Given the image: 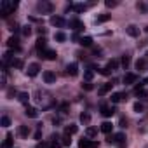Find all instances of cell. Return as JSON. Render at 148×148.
<instances>
[{"label":"cell","mask_w":148,"mask_h":148,"mask_svg":"<svg viewBox=\"0 0 148 148\" xmlns=\"http://www.w3.org/2000/svg\"><path fill=\"white\" fill-rule=\"evenodd\" d=\"M25 115H26V117H30V119H37V117H38V110H37V108H33V106H26Z\"/></svg>","instance_id":"cell-20"},{"label":"cell","mask_w":148,"mask_h":148,"mask_svg":"<svg viewBox=\"0 0 148 148\" xmlns=\"http://www.w3.org/2000/svg\"><path fill=\"white\" fill-rule=\"evenodd\" d=\"M78 146H80V148H98V143H96V141H91V139H87V138H82V139L78 141Z\"/></svg>","instance_id":"cell-4"},{"label":"cell","mask_w":148,"mask_h":148,"mask_svg":"<svg viewBox=\"0 0 148 148\" xmlns=\"http://www.w3.org/2000/svg\"><path fill=\"white\" fill-rule=\"evenodd\" d=\"M112 127H113L112 122H103V124H101V131H103L104 134H110V133H112Z\"/></svg>","instance_id":"cell-25"},{"label":"cell","mask_w":148,"mask_h":148,"mask_svg":"<svg viewBox=\"0 0 148 148\" xmlns=\"http://www.w3.org/2000/svg\"><path fill=\"white\" fill-rule=\"evenodd\" d=\"M66 73L72 75V77L78 75V65H77V63H70V65L66 66Z\"/></svg>","instance_id":"cell-15"},{"label":"cell","mask_w":148,"mask_h":148,"mask_svg":"<svg viewBox=\"0 0 148 148\" xmlns=\"http://www.w3.org/2000/svg\"><path fill=\"white\" fill-rule=\"evenodd\" d=\"M138 96H141V98H148V91H146V89H143V91H139V92H138Z\"/></svg>","instance_id":"cell-43"},{"label":"cell","mask_w":148,"mask_h":148,"mask_svg":"<svg viewBox=\"0 0 148 148\" xmlns=\"http://www.w3.org/2000/svg\"><path fill=\"white\" fill-rule=\"evenodd\" d=\"M122 99H127V94L125 92H113L112 94V103H119Z\"/></svg>","instance_id":"cell-18"},{"label":"cell","mask_w":148,"mask_h":148,"mask_svg":"<svg viewBox=\"0 0 148 148\" xmlns=\"http://www.w3.org/2000/svg\"><path fill=\"white\" fill-rule=\"evenodd\" d=\"M17 30H19V25H17V23L11 25V31H17Z\"/></svg>","instance_id":"cell-46"},{"label":"cell","mask_w":148,"mask_h":148,"mask_svg":"<svg viewBox=\"0 0 148 148\" xmlns=\"http://www.w3.org/2000/svg\"><path fill=\"white\" fill-rule=\"evenodd\" d=\"M38 72H40L38 63H31V65H28V70H26L28 77H35V75H38Z\"/></svg>","instance_id":"cell-8"},{"label":"cell","mask_w":148,"mask_h":148,"mask_svg":"<svg viewBox=\"0 0 148 148\" xmlns=\"http://www.w3.org/2000/svg\"><path fill=\"white\" fill-rule=\"evenodd\" d=\"M133 108H134V112H136V113H141V112L145 110V106H143L141 103H134V104H133Z\"/></svg>","instance_id":"cell-35"},{"label":"cell","mask_w":148,"mask_h":148,"mask_svg":"<svg viewBox=\"0 0 148 148\" xmlns=\"http://www.w3.org/2000/svg\"><path fill=\"white\" fill-rule=\"evenodd\" d=\"M120 127H127V120L124 117H120Z\"/></svg>","instance_id":"cell-44"},{"label":"cell","mask_w":148,"mask_h":148,"mask_svg":"<svg viewBox=\"0 0 148 148\" xmlns=\"http://www.w3.org/2000/svg\"><path fill=\"white\" fill-rule=\"evenodd\" d=\"M35 148H44V145H37V146H35Z\"/></svg>","instance_id":"cell-49"},{"label":"cell","mask_w":148,"mask_h":148,"mask_svg":"<svg viewBox=\"0 0 148 148\" xmlns=\"http://www.w3.org/2000/svg\"><path fill=\"white\" fill-rule=\"evenodd\" d=\"M136 80H138V75H136V73H125V75H124V78H122V82L125 84V86L136 84Z\"/></svg>","instance_id":"cell-6"},{"label":"cell","mask_w":148,"mask_h":148,"mask_svg":"<svg viewBox=\"0 0 148 148\" xmlns=\"http://www.w3.org/2000/svg\"><path fill=\"white\" fill-rule=\"evenodd\" d=\"M119 65H120L119 59H110V61H108V68H110V70H117Z\"/></svg>","instance_id":"cell-28"},{"label":"cell","mask_w":148,"mask_h":148,"mask_svg":"<svg viewBox=\"0 0 148 148\" xmlns=\"http://www.w3.org/2000/svg\"><path fill=\"white\" fill-rule=\"evenodd\" d=\"M54 40H58V42H65V40H66V33L56 31V33H54Z\"/></svg>","instance_id":"cell-27"},{"label":"cell","mask_w":148,"mask_h":148,"mask_svg":"<svg viewBox=\"0 0 148 148\" xmlns=\"http://www.w3.org/2000/svg\"><path fill=\"white\" fill-rule=\"evenodd\" d=\"M40 138H42V133H40V131H37V133H35V139H40Z\"/></svg>","instance_id":"cell-47"},{"label":"cell","mask_w":148,"mask_h":148,"mask_svg":"<svg viewBox=\"0 0 148 148\" xmlns=\"http://www.w3.org/2000/svg\"><path fill=\"white\" fill-rule=\"evenodd\" d=\"M145 148H148V145H146V146H145Z\"/></svg>","instance_id":"cell-51"},{"label":"cell","mask_w":148,"mask_h":148,"mask_svg":"<svg viewBox=\"0 0 148 148\" xmlns=\"http://www.w3.org/2000/svg\"><path fill=\"white\" fill-rule=\"evenodd\" d=\"M86 136H87V138H94V136H96V129H94V127H87V129H86Z\"/></svg>","instance_id":"cell-37"},{"label":"cell","mask_w":148,"mask_h":148,"mask_svg":"<svg viewBox=\"0 0 148 148\" xmlns=\"http://www.w3.org/2000/svg\"><path fill=\"white\" fill-rule=\"evenodd\" d=\"M35 47H37V51H40V52H44V51H47V40H46L44 37H38V40H37V44H35Z\"/></svg>","instance_id":"cell-9"},{"label":"cell","mask_w":148,"mask_h":148,"mask_svg":"<svg viewBox=\"0 0 148 148\" xmlns=\"http://www.w3.org/2000/svg\"><path fill=\"white\" fill-rule=\"evenodd\" d=\"M77 133H78V125L77 124H70V125H66V127H65V134H68V136L77 134Z\"/></svg>","instance_id":"cell-16"},{"label":"cell","mask_w":148,"mask_h":148,"mask_svg":"<svg viewBox=\"0 0 148 148\" xmlns=\"http://www.w3.org/2000/svg\"><path fill=\"white\" fill-rule=\"evenodd\" d=\"M51 25L52 26H58V28H63L66 25V21H65V17H61V16H52L51 17Z\"/></svg>","instance_id":"cell-5"},{"label":"cell","mask_w":148,"mask_h":148,"mask_svg":"<svg viewBox=\"0 0 148 148\" xmlns=\"http://www.w3.org/2000/svg\"><path fill=\"white\" fill-rule=\"evenodd\" d=\"M134 66H136V70L138 72H146V66H148V61L145 59V58H139L136 63H134Z\"/></svg>","instance_id":"cell-12"},{"label":"cell","mask_w":148,"mask_h":148,"mask_svg":"<svg viewBox=\"0 0 148 148\" xmlns=\"http://www.w3.org/2000/svg\"><path fill=\"white\" fill-rule=\"evenodd\" d=\"M112 86H113V84H103V86L99 87V91H98V94L99 96H104L108 91H112Z\"/></svg>","instance_id":"cell-21"},{"label":"cell","mask_w":148,"mask_h":148,"mask_svg":"<svg viewBox=\"0 0 148 148\" xmlns=\"http://www.w3.org/2000/svg\"><path fill=\"white\" fill-rule=\"evenodd\" d=\"M68 26H70V28H73L77 33H78V31H82L84 28H86V26H84V23H82L80 19H70V21H68Z\"/></svg>","instance_id":"cell-3"},{"label":"cell","mask_w":148,"mask_h":148,"mask_svg":"<svg viewBox=\"0 0 148 148\" xmlns=\"http://www.w3.org/2000/svg\"><path fill=\"white\" fill-rule=\"evenodd\" d=\"M108 143H112V145H117L119 148H124V146H125V134H124V133L112 134V136H108Z\"/></svg>","instance_id":"cell-1"},{"label":"cell","mask_w":148,"mask_h":148,"mask_svg":"<svg viewBox=\"0 0 148 148\" xmlns=\"http://www.w3.org/2000/svg\"><path fill=\"white\" fill-rule=\"evenodd\" d=\"M138 9H139V11H146V4L139 2V4H138Z\"/></svg>","instance_id":"cell-45"},{"label":"cell","mask_w":148,"mask_h":148,"mask_svg":"<svg viewBox=\"0 0 148 148\" xmlns=\"http://www.w3.org/2000/svg\"><path fill=\"white\" fill-rule=\"evenodd\" d=\"M11 146H12V134H7V138H5L2 148H11Z\"/></svg>","instance_id":"cell-33"},{"label":"cell","mask_w":148,"mask_h":148,"mask_svg":"<svg viewBox=\"0 0 148 148\" xmlns=\"http://www.w3.org/2000/svg\"><path fill=\"white\" fill-rule=\"evenodd\" d=\"M72 38H73V40H78V33H77V31H75V33H73V35H72ZM78 42H80V40H78Z\"/></svg>","instance_id":"cell-48"},{"label":"cell","mask_w":148,"mask_h":148,"mask_svg":"<svg viewBox=\"0 0 148 148\" xmlns=\"http://www.w3.org/2000/svg\"><path fill=\"white\" fill-rule=\"evenodd\" d=\"M80 122H82V124H89V122H91V115H89L87 112H84V113L80 115Z\"/></svg>","instance_id":"cell-31"},{"label":"cell","mask_w":148,"mask_h":148,"mask_svg":"<svg viewBox=\"0 0 148 148\" xmlns=\"http://www.w3.org/2000/svg\"><path fill=\"white\" fill-rule=\"evenodd\" d=\"M99 73H101V75H104V77H108L112 72H110V68L106 66V68H101V70H99Z\"/></svg>","instance_id":"cell-40"},{"label":"cell","mask_w":148,"mask_h":148,"mask_svg":"<svg viewBox=\"0 0 148 148\" xmlns=\"http://www.w3.org/2000/svg\"><path fill=\"white\" fill-rule=\"evenodd\" d=\"M78 44L84 46V47H91V46H92V37H82Z\"/></svg>","instance_id":"cell-23"},{"label":"cell","mask_w":148,"mask_h":148,"mask_svg":"<svg viewBox=\"0 0 148 148\" xmlns=\"http://www.w3.org/2000/svg\"><path fill=\"white\" fill-rule=\"evenodd\" d=\"M112 19V14H99L96 19H94V23L96 25H101V23H106V21Z\"/></svg>","instance_id":"cell-17"},{"label":"cell","mask_w":148,"mask_h":148,"mask_svg":"<svg viewBox=\"0 0 148 148\" xmlns=\"http://www.w3.org/2000/svg\"><path fill=\"white\" fill-rule=\"evenodd\" d=\"M44 82L46 84H56V73L51 72V70L44 72Z\"/></svg>","instance_id":"cell-14"},{"label":"cell","mask_w":148,"mask_h":148,"mask_svg":"<svg viewBox=\"0 0 148 148\" xmlns=\"http://www.w3.org/2000/svg\"><path fill=\"white\" fill-rule=\"evenodd\" d=\"M11 65H12L14 68H17V70H21V68H23V66H25V63H23V59H21V58H16V59H12V63H11Z\"/></svg>","instance_id":"cell-26"},{"label":"cell","mask_w":148,"mask_h":148,"mask_svg":"<svg viewBox=\"0 0 148 148\" xmlns=\"http://www.w3.org/2000/svg\"><path fill=\"white\" fill-rule=\"evenodd\" d=\"M120 65H122L125 70H127V66L131 65V56H129V54H124V56H122V59H120Z\"/></svg>","instance_id":"cell-24"},{"label":"cell","mask_w":148,"mask_h":148,"mask_svg":"<svg viewBox=\"0 0 148 148\" xmlns=\"http://www.w3.org/2000/svg\"><path fill=\"white\" fill-rule=\"evenodd\" d=\"M11 58H12V54H11V52H5V54H4V63L11 61Z\"/></svg>","instance_id":"cell-42"},{"label":"cell","mask_w":148,"mask_h":148,"mask_svg":"<svg viewBox=\"0 0 148 148\" xmlns=\"http://www.w3.org/2000/svg\"><path fill=\"white\" fill-rule=\"evenodd\" d=\"M16 7H17V2H7V0H4V2H2V16L7 17Z\"/></svg>","instance_id":"cell-2"},{"label":"cell","mask_w":148,"mask_h":148,"mask_svg":"<svg viewBox=\"0 0 148 148\" xmlns=\"http://www.w3.org/2000/svg\"><path fill=\"white\" fill-rule=\"evenodd\" d=\"M40 58H44V59H49V61H54V59L58 58V54H56V51H52V49H47V51H44V52H40Z\"/></svg>","instance_id":"cell-11"},{"label":"cell","mask_w":148,"mask_h":148,"mask_svg":"<svg viewBox=\"0 0 148 148\" xmlns=\"http://www.w3.org/2000/svg\"><path fill=\"white\" fill-rule=\"evenodd\" d=\"M99 110H101V115H103V117H112V115L117 112L115 106H106V104H101Z\"/></svg>","instance_id":"cell-7"},{"label":"cell","mask_w":148,"mask_h":148,"mask_svg":"<svg viewBox=\"0 0 148 148\" xmlns=\"http://www.w3.org/2000/svg\"><path fill=\"white\" fill-rule=\"evenodd\" d=\"M37 9L40 12H52V4H49V2H38Z\"/></svg>","instance_id":"cell-13"},{"label":"cell","mask_w":148,"mask_h":148,"mask_svg":"<svg viewBox=\"0 0 148 148\" xmlns=\"http://www.w3.org/2000/svg\"><path fill=\"white\" fill-rule=\"evenodd\" d=\"M70 143H72V139H70V136H68V134H65V136L61 138V145H63V146H68Z\"/></svg>","instance_id":"cell-36"},{"label":"cell","mask_w":148,"mask_h":148,"mask_svg":"<svg viewBox=\"0 0 148 148\" xmlns=\"http://www.w3.org/2000/svg\"><path fill=\"white\" fill-rule=\"evenodd\" d=\"M104 4H106V7H115V5H117V2H115V0H106Z\"/></svg>","instance_id":"cell-41"},{"label":"cell","mask_w":148,"mask_h":148,"mask_svg":"<svg viewBox=\"0 0 148 148\" xmlns=\"http://www.w3.org/2000/svg\"><path fill=\"white\" fill-rule=\"evenodd\" d=\"M145 59H146V61H148V52H145Z\"/></svg>","instance_id":"cell-50"},{"label":"cell","mask_w":148,"mask_h":148,"mask_svg":"<svg viewBox=\"0 0 148 148\" xmlns=\"http://www.w3.org/2000/svg\"><path fill=\"white\" fill-rule=\"evenodd\" d=\"M92 77H94V72H92L91 68H87L86 72H84V78H86L87 82H91V80H92Z\"/></svg>","instance_id":"cell-30"},{"label":"cell","mask_w":148,"mask_h":148,"mask_svg":"<svg viewBox=\"0 0 148 148\" xmlns=\"http://www.w3.org/2000/svg\"><path fill=\"white\" fill-rule=\"evenodd\" d=\"M82 89H84V91H92L94 86H92L91 82H84V84H82Z\"/></svg>","instance_id":"cell-39"},{"label":"cell","mask_w":148,"mask_h":148,"mask_svg":"<svg viewBox=\"0 0 148 148\" xmlns=\"http://www.w3.org/2000/svg\"><path fill=\"white\" fill-rule=\"evenodd\" d=\"M86 9H87L86 4H75V5H73V11H75V12H84Z\"/></svg>","instance_id":"cell-32"},{"label":"cell","mask_w":148,"mask_h":148,"mask_svg":"<svg viewBox=\"0 0 148 148\" xmlns=\"http://www.w3.org/2000/svg\"><path fill=\"white\" fill-rule=\"evenodd\" d=\"M17 99H19L21 103H25V104H26V103H28V99H30V94H28V92H19Z\"/></svg>","instance_id":"cell-29"},{"label":"cell","mask_w":148,"mask_h":148,"mask_svg":"<svg viewBox=\"0 0 148 148\" xmlns=\"http://www.w3.org/2000/svg\"><path fill=\"white\" fill-rule=\"evenodd\" d=\"M17 38L16 37H11L9 40H7V47H11V49H14V51H19V44H17Z\"/></svg>","instance_id":"cell-19"},{"label":"cell","mask_w":148,"mask_h":148,"mask_svg":"<svg viewBox=\"0 0 148 148\" xmlns=\"http://www.w3.org/2000/svg\"><path fill=\"white\" fill-rule=\"evenodd\" d=\"M21 31H23V35H25V37H30V35H31V26H30V25H26V26L21 28Z\"/></svg>","instance_id":"cell-34"},{"label":"cell","mask_w":148,"mask_h":148,"mask_svg":"<svg viewBox=\"0 0 148 148\" xmlns=\"http://www.w3.org/2000/svg\"><path fill=\"white\" fill-rule=\"evenodd\" d=\"M0 122H2V127H9V125H11V119H9L7 115H4Z\"/></svg>","instance_id":"cell-38"},{"label":"cell","mask_w":148,"mask_h":148,"mask_svg":"<svg viewBox=\"0 0 148 148\" xmlns=\"http://www.w3.org/2000/svg\"><path fill=\"white\" fill-rule=\"evenodd\" d=\"M125 33H127L129 37H133V38H136V37H139V28L136 25H129L127 28H125Z\"/></svg>","instance_id":"cell-10"},{"label":"cell","mask_w":148,"mask_h":148,"mask_svg":"<svg viewBox=\"0 0 148 148\" xmlns=\"http://www.w3.org/2000/svg\"><path fill=\"white\" fill-rule=\"evenodd\" d=\"M17 133H19L21 138H28V134H30V127H28V125H19Z\"/></svg>","instance_id":"cell-22"}]
</instances>
